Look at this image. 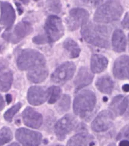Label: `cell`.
Returning a JSON list of instances; mask_svg holds the SVG:
<instances>
[{"mask_svg":"<svg viewBox=\"0 0 129 146\" xmlns=\"http://www.w3.org/2000/svg\"><path fill=\"white\" fill-rule=\"evenodd\" d=\"M52 7L53 11H56V13H59L60 10V5L59 1H52Z\"/></svg>","mask_w":129,"mask_h":146,"instance_id":"cell-31","label":"cell"},{"mask_svg":"<svg viewBox=\"0 0 129 146\" xmlns=\"http://www.w3.org/2000/svg\"><path fill=\"white\" fill-rule=\"evenodd\" d=\"M48 74L47 65L41 66L34 70L28 71L27 77L29 80L33 83H38L46 80Z\"/></svg>","mask_w":129,"mask_h":146,"instance_id":"cell-21","label":"cell"},{"mask_svg":"<svg viewBox=\"0 0 129 146\" xmlns=\"http://www.w3.org/2000/svg\"><path fill=\"white\" fill-rule=\"evenodd\" d=\"M128 100L122 95L115 97L110 104V108L116 115H121L124 114L127 108Z\"/></svg>","mask_w":129,"mask_h":146,"instance_id":"cell-19","label":"cell"},{"mask_svg":"<svg viewBox=\"0 0 129 146\" xmlns=\"http://www.w3.org/2000/svg\"><path fill=\"white\" fill-rule=\"evenodd\" d=\"M22 117L24 125L32 128L38 129L42 123V115L31 107H28L24 109Z\"/></svg>","mask_w":129,"mask_h":146,"instance_id":"cell-13","label":"cell"},{"mask_svg":"<svg viewBox=\"0 0 129 146\" xmlns=\"http://www.w3.org/2000/svg\"><path fill=\"white\" fill-rule=\"evenodd\" d=\"M114 120L112 112L104 110L101 112L91 124V128L94 131L101 132L106 131L111 127Z\"/></svg>","mask_w":129,"mask_h":146,"instance_id":"cell-11","label":"cell"},{"mask_svg":"<svg viewBox=\"0 0 129 146\" xmlns=\"http://www.w3.org/2000/svg\"><path fill=\"white\" fill-rule=\"evenodd\" d=\"M122 25L124 28L129 29V12L126 15L123 21H122Z\"/></svg>","mask_w":129,"mask_h":146,"instance_id":"cell-30","label":"cell"},{"mask_svg":"<svg viewBox=\"0 0 129 146\" xmlns=\"http://www.w3.org/2000/svg\"><path fill=\"white\" fill-rule=\"evenodd\" d=\"M76 120L71 114H67L60 119L54 126L55 133L60 140H64L66 135L74 129Z\"/></svg>","mask_w":129,"mask_h":146,"instance_id":"cell-10","label":"cell"},{"mask_svg":"<svg viewBox=\"0 0 129 146\" xmlns=\"http://www.w3.org/2000/svg\"><path fill=\"white\" fill-rule=\"evenodd\" d=\"M71 105L70 96L67 95H64L57 105V110L60 113L67 111L69 110Z\"/></svg>","mask_w":129,"mask_h":146,"instance_id":"cell-26","label":"cell"},{"mask_svg":"<svg viewBox=\"0 0 129 146\" xmlns=\"http://www.w3.org/2000/svg\"><path fill=\"white\" fill-rule=\"evenodd\" d=\"M128 100V105H127V108L126 111V114H125V117L126 119H128L129 120V96L128 98H127Z\"/></svg>","mask_w":129,"mask_h":146,"instance_id":"cell-34","label":"cell"},{"mask_svg":"<svg viewBox=\"0 0 129 146\" xmlns=\"http://www.w3.org/2000/svg\"><path fill=\"white\" fill-rule=\"evenodd\" d=\"M32 41L34 43L37 44H43L48 42L47 39L44 34L36 35L32 39Z\"/></svg>","mask_w":129,"mask_h":146,"instance_id":"cell-29","label":"cell"},{"mask_svg":"<svg viewBox=\"0 0 129 146\" xmlns=\"http://www.w3.org/2000/svg\"><path fill=\"white\" fill-rule=\"evenodd\" d=\"M6 100H7V102L8 104H10V103L12 101V96L10 94H7L6 95Z\"/></svg>","mask_w":129,"mask_h":146,"instance_id":"cell-37","label":"cell"},{"mask_svg":"<svg viewBox=\"0 0 129 146\" xmlns=\"http://www.w3.org/2000/svg\"><path fill=\"white\" fill-rule=\"evenodd\" d=\"M16 64L20 70L30 71L46 65V60L44 56L37 50L24 49L18 54Z\"/></svg>","mask_w":129,"mask_h":146,"instance_id":"cell-2","label":"cell"},{"mask_svg":"<svg viewBox=\"0 0 129 146\" xmlns=\"http://www.w3.org/2000/svg\"><path fill=\"white\" fill-rule=\"evenodd\" d=\"M96 86L101 92L110 94L114 88V82L109 76H102L97 79Z\"/></svg>","mask_w":129,"mask_h":146,"instance_id":"cell-23","label":"cell"},{"mask_svg":"<svg viewBox=\"0 0 129 146\" xmlns=\"http://www.w3.org/2000/svg\"><path fill=\"white\" fill-rule=\"evenodd\" d=\"M44 34L48 42H54L62 37L64 34V28L60 18L54 16H49L46 19Z\"/></svg>","mask_w":129,"mask_h":146,"instance_id":"cell-6","label":"cell"},{"mask_svg":"<svg viewBox=\"0 0 129 146\" xmlns=\"http://www.w3.org/2000/svg\"><path fill=\"white\" fill-rule=\"evenodd\" d=\"M123 9L120 3L116 1H110L103 4L96 10L94 20L101 23H108L118 21L121 17Z\"/></svg>","mask_w":129,"mask_h":146,"instance_id":"cell-4","label":"cell"},{"mask_svg":"<svg viewBox=\"0 0 129 146\" xmlns=\"http://www.w3.org/2000/svg\"><path fill=\"white\" fill-rule=\"evenodd\" d=\"M32 31L31 24L26 21H22L18 23L13 28L6 29L3 34V38L11 43L16 44L29 35Z\"/></svg>","mask_w":129,"mask_h":146,"instance_id":"cell-5","label":"cell"},{"mask_svg":"<svg viewBox=\"0 0 129 146\" xmlns=\"http://www.w3.org/2000/svg\"><path fill=\"white\" fill-rule=\"evenodd\" d=\"M113 72L116 78L121 80L129 78V56H122L116 59L114 63Z\"/></svg>","mask_w":129,"mask_h":146,"instance_id":"cell-14","label":"cell"},{"mask_svg":"<svg viewBox=\"0 0 129 146\" xmlns=\"http://www.w3.org/2000/svg\"><path fill=\"white\" fill-rule=\"evenodd\" d=\"M89 14L88 11L82 8H75L71 10L67 18V25L71 31H74L79 27L88 22Z\"/></svg>","mask_w":129,"mask_h":146,"instance_id":"cell-8","label":"cell"},{"mask_svg":"<svg viewBox=\"0 0 129 146\" xmlns=\"http://www.w3.org/2000/svg\"><path fill=\"white\" fill-rule=\"evenodd\" d=\"M112 42L113 49L115 52L121 53L125 50L126 47V36L121 29H116L114 31Z\"/></svg>","mask_w":129,"mask_h":146,"instance_id":"cell-20","label":"cell"},{"mask_svg":"<svg viewBox=\"0 0 129 146\" xmlns=\"http://www.w3.org/2000/svg\"><path fill=\"white\" fill-rule=\"evenodd\" d=\"M110 29L109 27L87 22L82 26L81 34L88 43L102 48H108Z\"/></svg>","mask_w":129,"mask_h":146,"instance_id":"cell-1","label":"cell"},{"mask_svg":"<svg viewBox=\"0 0 129 146\" xmlns=\"http://www.w3.org/2000/svg\"><path fill=\"white\" fill-rule=\"evenodd\" d=\"M108 59L101 54H95L91 58V70L94 73H99L105 70L108 65Z\"/></svg>","mask_w":129,"mask_h":146,"instance_id":"cell-22","label":"cell"},{"mask_svg":"<svg viewBox=\"0 0 129 146\" xmlns=\"http://www.w3.org/2000/svg\"><path fill=\"white\" fill-rule=\"evenodd\" d=\"M13 138L11 130L7 127H3L0 130V146L10 142Z\"/></svg>","mask_w":129,"mask_h":146,"instance_id":"cell-27","label":"cell"},{"mask_svg":"<svg viewBox=\"0 0 129 146\" xmlns=\"http://www.w3.org/2000/svg\"><path fill=\"white\" fill-rule=\"evenodd\" d=\"M5 106L4 101L3 100V96L0 95V111H1Z\"/></svg>","mask_w":129,"mask_h":146,"instance_id":"cell-33","label":"cell"},{"mask_svg":"<svg viewBox=\"0 0 129 146\" xmlns=\"http://www.w3.org/2000/svg\"><path fill=\"white\" fill-rule=\"evenodd\" d=\"M108 146H116L114 144H110V145H109Z\"/></svg>","mask_w":129,"mask_h":146,"instance_id":"cell-40","label":"cell"},{"mask_svg":"<svg viewBox=\"0 0 129 146\" xmlns=\"http://www.w3.org/2000/svg\"><path fill=\"white\" fill-rule=\"evenodd\" d=\"M120 146H129V141L127 140H123L120 142Z\"/></svg>","mask_w":129,"mask_h":146,"instance_id":"cell-35","label":"cell"},{"mask_svg":"<svg viewBox=\"0 0 129 146\" xmlns=\"http://www.w3.org/2000/svg\"><path fill=\"white\" fill-rule=\"evenodd\" d=\"M96 98L93 92L83 90L78 94L73 101V111L81 118L89 117L95 108Z\"/></svg>","mask_w":129,"mask_h":146,"instance_id":"cell-3","label":"cell"},{"mask_svg":"<svg viewBox=\"0 0 129 146\" xmlns=\"http://www.w3.org/2000/svg\"><path fill=\"white\" fill-rule=\"evenodd\" d=\"M57 146H62V145H57Z\"/></svg>","mask_w":129,"mask_h":146,"instance_id":"cell-42","label":"cell"},{"mask_svg":"<svg viewBox=\"0 0 129 146\" xmlns=\"http://www.w3.org/2000/svg\"><path fill=\"white\" fill-rule=\"evenodd\" d=\"M122 89L125 92H128L129 91V84H125L122 86Z\"/></svg>","mask_w":129,"mask_h":146,"instance_id":"cell-38","label":"cell"},{"mask_svg":"<svg viewBox=\"0 0 129 146\" xmlns=\"http://www.w3.org/2000/svg\"><path fill=\"white\" fill-rule=\"evenodd\" d=\"M47 99V91L38 86L30 87L28 92V100L30 104L39 106Z\"/></svg>","mask_w":129,"mask_h":146,"instance_id":"cell-15","label":"cell"},{"mask_svg":"<svg viewBox=\"0 0 129 146\" xmlns=\"http://www.w3.org/2000/svg\"><path fill=\"white\" fill-rule=\"evenodd\" d=\"M94 139L93 136L87 133H79L72 137L67 143V146H93Z\"/></svg>","mask_w":129,"mask_h":146,"instance_id":"cell-18","label":"cell"},{"mask_svg":"<svg viewBox=\"0 0 129 146\" xmlns=\"http://www.w3.org/2000/svg\"><path fill=\"white\" fill-rule=\"evenodd\" d=\"M21 107H22V104L21 102L17 103V104L13 106V107H11L9 110H8L5 113L4 115V117L5 120L6 121H9V122H11L12 120H13V118L15 116V115L19 111Z\"/></svg>","mask_w":129,"mask_h":146,"instance_id":"cell-28","label":"cell"},{"mask_svg":"<svg viewBox=\"0 0 129 146\" xmlns=\"http://www.w3.org/2000/svg\"><path fill=\"white\" fill-rule=\"evenodd\" d=\"M121 136L129 139V126L124 129V131L121 133Z\"/></svg>","mask_w":129,"mask_h":146,"instance_id":"cell-32","label":"cell"},{"mask_svg":"<svg viewBox=\"0 0 129 146\" xmlns=\"http://www.w3.org/2000/svg\"><path fill=\"white\" fill-rule=\"evenodd\" d=\"M16 5L17 7V10H18V11L19 12V14L21 15L22 13H23V9H22L21 6V4L19 3H16Z\"/></svg>","mask_w":129,"mask_h":146,"instance_id":"cell-36","label":"cell"},{"mask_svg":"<svg viewBox=\"0 0 129 146\" xmlns=\"http://www.w3.org/2000/svg\"><path fill=\"white\" fill-rule=\"evenodd\" d=\"M16 137L23 146H39L42 140V135L40 133L26 128L17 129Z\"/></svg>","mask_w":129,"mask_h":146,"instance_id":"cell-9","label":"cell"},{"mask_svg":"<svg viewBox=\"0 0 129 146\" xmlns=\"http://www.w3.org/2000/svg\"><path fill=\"white\" fill-rule=\"evenodd\" d=\"M128 39H129V35H128Z\"/></svg>","mask_w":129,"mask_h":146,"instance_id":"cell-43","label":"cell"},{"mask_svg":"<svg viewBox=\"0 0 129 146\" xmlns=\"http://www.w3.org/2000/svg\"><path fill=\"white\" fill-rule=\"evenodd\" d=\"M0 9V24L5 27L6 29L11 28L16 19V13L13 6L8 2L1 1Z\"/></svg>","mask_w":129,"mask_h":146,"instance_id":"cell-12","label":"cell"},{"mask_svg":"<svg viewBox=\"0 0 129 146\" xmlns=\"http://www.w3.org/2000/svg\"><path fill=\"white\" fill-rule=\"evenodd\" d=\"M9 146H20L19 144H18L17 143H12L11 144H10V145Z\"/></svg>","mask_w":129,"mask_h":146,"instance_id":"cell-39","label":"cell"},{"mask_svg":"<svg viewBox=\"0 0 129 146\" xmlns=\"http://www.w3.org/2000/svg\"><path fill=\"white\" fill-rule=\"evenodd\" d=\"M13 73L7 68L4 60L0 61V91L7 92L13 82Z\"/></svg>","mask_w":129,"mask_h":146,"instance_id":"cell-16","label":"cell"},{"mask_svg":"<svg viewBox=\"0 0 129 146\" xmlns=\"http://www.w3.org/2000/svg\"><path fill=\"white\" fill-rule=\"evenodd\" d=\"M47 99L49 104H54L60 98L61 89L58 86H52L47 89Z\"/></svg>","mask_w":129,"mask_h":146,"instance_id":"cell-25","label":"cell"},{"mask_svg":"<svg viewBox=\"0 0 129 146\" xmlns=\"http://www.w3.org/2000/svg\"><path fill=\"white\" fill-rule=\"evenodd\" d=\"M75 65L72 62H66L56 69L51 76V80L56 83H64L71 79L75 71Z\"/></svg>","mask_w":129,"mask_h":146,"instance_id":"cell-7","label":"cell"},{"mask_svg":"<svg viewBox=\"0 0 129 146\" xmlns=\"http://www.w3.org/2000/svg\"><path fill=\"white\" fill-rule=\"evenodd\" d=\"M63 46L71 58H76L80 53V48L77 42L71 38H67L64 42Z\"/></svg>","mask_w":129,"mask_h":146,"instance_id":"cell-24","label":"cell"},{"mask_svg":"<svg viewBox=\"0 0 129 146\" xmlns=\"http://www.w3.org/2000/svg\"><path fill=\"white\" fill-rule=\"evenodd\" d=\"M1 28H0V32H1Z\"/></svg>","mask_w":129,"mask_h":146,"instance_id":"cell-41","label":"cell"},{"mask_svg":"<svg viewBox=\"0 0 129 146\" xmlns=\"http://www.w3.org/2000/svg\"><path fill=\"white\" fill-rule=\"evenodd\" d=\"M93 78V75L86 67H81L79 70L74 81V85L77 90L82 89L90 84Z\"/></svg>","mask_w":129,"mask_h":146,"instance_id":"cell-17","label":"cell"}]
</instances>
